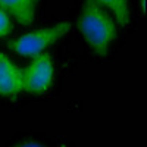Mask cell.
<instances>
[{"label":"cell","mask_w":147,"mask_h":147,"mask_svg":"<svg viewBox=\"0 0 147 147\" xmlns=\"http://www.w3.org/2000/svg\"><path fill=\"white\" fill-rule=\"evenodd\" d=\"M12 31V21L9 15L0 7V37H6Z\"/></svg>","instance_id":"52a82bcc"},{"label":"cell","mask_w":147,"mask_h":147,"mask_svg":"<svg viewBox=\"0 0 147 147\" xmlns=\"http://www.w3.org/2000/svg\"><path fill=\"white\" fill-rule=\"evenodd\" d=\"M141 7H143V13H146V0H141Z\"/></svg>","instance_id":"9c48e42d"},{"label":"cell","mask_w":147,"mask_h":147,"mask_svg":"<svg viewBox=\"0 0 147 147\" xmlns=\"http://www.w3.org/2000/svg\"><path fill=\"white\" fill-rule=\"evenodd\" d=\"M38 0H0V7L22 25H31L35 18Z\"/></svg>","instance_id":"5b68a950"},{"label":"cell","mask_w":147,"mask_h":147,"mask_svg":"<svg viewBox=\"0 0 147 147\" xmlns=\"http://www.w3.org/2000/svg\"><path fill=\"white\" fill-rule=\"evenodd\" d=\"M53 80V62L47 53L34 56V60L24 71V90L40 94L44 93Z\"/></svg>","instance_id":"3957f363"},{"label":"cell","mask_w":147,"mask_h":147,"mask_svg":"<svg viewBox=\"0 0 147 147\" xmlns=\"http://www.w3.org/2000/svg\"><path fill=\"white\" fill-rule=\"evenodd\" d=\"M24 90V71L0 52V96H16Z\"/></svg>","instance_id":"277c9868"},{"label":"cell","mask_w":147,"mask_h":147,"mask_svg":"<svg viewBox=\"0 0 147 147\" xmlns=\"http://www.w3.org/2000/svg\"><path fill=\"white\" fill-rule=\"evenodd\" d=\"M13 147H49V146H46L43 143H38V141L28 140V141H22V143H19V144H16Z\"/></svg>","instance_id":"ba28073f"},{"label":"cell","mask_w":147,"mask_h":147,"mask_svg":"<svg viewBox=\"0 0 147 147\" xmlns=\"http://www.w3.org/2000/svg\"><path fill=\"white\" fill-rule=\"evenodd\" d=\"M77 25L85 41L100 56L107 53L110 43L116 38V24L97 0H84Z\"/></svg>","instance_id":"6da1fadb"},{"label":"cell","mask_w":147,"mask_h":147,"mask_svg":"<svg viewBox=\"0 0 147 147\" xmlns=\"http://www.w3.org/2000/svg\"><path fill=\"white\" fill-rule=\"evenodd\" d=\"M97 3L107 7L115 15L121 27H127L129 22V2L128 0H97Z\"/></svg>","instance_id":"8992f818"},{"label":"cell","mask_w":147,"mask_h":147,"mask_svg":"<svg viewBox=\"0 0 147 147\" xmlns=\"http://www.w3.org/2000/svg\"><path fill=\"white\" fill-rule=\"evenodd\" d=\"M71 30L69 22H60L56 25H50L41 30H37L28 34H24L15 40H10L7 43L9 49L18 55L22 56H37L43 53L46 47L53 44L59 38H62L65 34Z\"/></svg>","instance_id":"7a4b0ae2"}]
</instances>
